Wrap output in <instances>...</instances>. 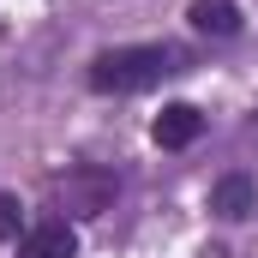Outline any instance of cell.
Returning <instances> with one entry per match:
<instances>
[{
    "instance_id": "1",
    "label": "cell",
    "mask_w": 258,
    "mask_h": 258,
    "mask_svg": "<svg viewBox=\"0 0 258 258\" xmlns=\"http://www.w3.org/2000/svg\"><path fill=\"white\" fill-rule=\"evenodd\" d=\"M186 54L174 48V42H144V48H108V54H96L90 60V90H102V96H126V90H150V84H162L168 72H180Z\"/></svg>"
},
{
    "instance_id": "2",
    "label": "cell",
    "mask_w": 258,
    "mask_h": 258,
    "mask_svg": "<svg viewBox=\"0 0 258 258\" xmlns=\"http://www.w3.org/2000/svg\"><path fill=\"white\" fill-rule=\"evenodd\" d=\"M48 192L60 204L66 216H102V210H114V192H120V174L114 168H96V162H84V168H66L48 180Z\"/></svg>"
},
{
    "instance_id": "3",
    "label": "cell",
    "mask_w": 258,
    "mask_h": 258,
    "mask_svg": "<svg viewBox=\"0 0 258 258\" xmlns=\"http://www.w3.org/2000/svg\"><path fill=\"white\" fill-rule=\"evenodd\" d=\"M198 126H204V114H198L192 102H168V108H162V114H156V144H162V150H186V144H192L198 138Z\"/></svg>"
},
{
    "instance_id": "4",
    "label": "cell",
    "mask_w": 258,
    "mask_h": 258,
    "mask_svg": "<svg viewBox=\"0 0 258 258\" xmlns=\"http://www.w3.org/2000/svg\"><path fill=\"white\" fill-rule=\"evenodd\" d=\"M18 258H78V234L66 222H36L18 240Z\"/></svg>"
},
{
    "instance_id": "5",
    "label": "cell",
    "mask_w": 258,
    "mask_h": 258,
    "mask_svg": "<svg viewBox=\"0 0 258 258\" xmlns=\"http://www.w3.org/2000/svg\"><path fill=\"white\" fill-rule=\"evenodd\" d=\"M210 210H216L222 222H240V216H252V210H258L252 180H246V174H222V180H216V192H210Z\"/></svg>"
},
{
    "instance_id": "6",
    "label": "cell",
    "mask_w": 258,
    "mask_h": 258,
    "mask_svg": "<svg viewBox=\"0 0 258 258\" xmlns=\"http://www.w3.org/2000/svg\"><path fill=\"white\" fill-rule=\"evenodd\" d=\"M192 30H204V36H234L240 30V6L234 0H192Z\"/></svg>"
},
{
    "instance_id": "7",
    "label": "cell",
    "mask_w": 258,
    "mask_h": 258,
    "mask_svg": "<svg viewBox=\"0 0 258 258\" xmlns=\"http://www.w3.org/2000/svg\"><path fill=\"white\" fill-rule=\"evenodd\" d=\"M18 222H24V204H18L12 192H0V240H12V234H18Z\"/></svg>"
}]
</instances>
